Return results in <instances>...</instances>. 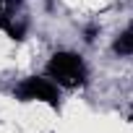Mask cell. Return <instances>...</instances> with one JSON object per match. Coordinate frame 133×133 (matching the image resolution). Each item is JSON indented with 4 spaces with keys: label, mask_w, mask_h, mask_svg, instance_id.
Masks as SVG:
<instances>
[{
    "label": "cell",
    "mask_w": 133,
    "mask_h": 133,
    "mask_svg": "<svg viewBox=\"0 0 133 133\" xmlns=\"http://www.w3.org/2000/svg\"><path fill=\"white\" fill-rule=\"evenodd\" d=\"M47 76L55 78L60 86H78L86 78V65L73 52H57L47 63Z\"/></svg>",
    "instance_id": "cell-1"
},
{
    "label": "cell",
    "mask_w": 133,
    "mask_h": 133,
    "mask_svg": "<svg viewBox=\"0 0 133 133\" xmlns=\"http://www.w3.org/2000/svg\"><path fill=\"white\" fill-rule=\"evenodd\" d=\"M18 97L24 102H47L50 107H57V86L47 78H26L18 86Z\"/></svg>",
    "instance_id": "cell-2"
},
{
    "label": "cell",
    "mask_w": 133,
    "mask_h": 133,
    "mask_svg": "<svg viewBox=\"0 0 133 133\" xmlns=\"http://www.w3.org/2000/svg\"><path fill=\"white\" fill-rule=\"evenodd\" d=\"M112 50H115L117 55H133V26H128V29L115 39Z\"/></svg>",
    "instance_id": "cell-3"
}]
</instances>
